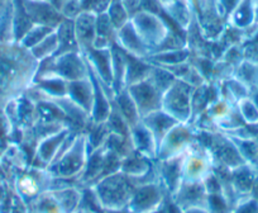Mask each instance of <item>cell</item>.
<instances>
[{"label":"cell","instance_id":"28","mask_svg":"<svg viewBox=\"0 0 258 213\" xmlns=\"http://www.w3.org/2000/svg\"><path fill=\"white\" fill-rule=\"evenodd\" d=\"M14 41L13 31V0H11L0 13V43H12Z\"/></svg>","mask_w":258,"mask_h":213},{"label":"cell","instance_id":"10","mask_svg":"<svg viewBox=\"0 0 258 213\" xmlns=\"http://www.w3.org/2000/svg\"><path fill=\"white\" fill-rule=\"evenodd\" d=\"M168 193L160 179L138 184L128 204L131 213H148L158 209L165 202Z\"/></svg>","mask_w":258,"mask_h":213},{"label":"cell","instance_id":"25","mask_svg":"<svg viewBox=\"0 0 258 213\" xmlns=\"http://www.w3.org/2000/svg\"><path fill=\"white\" fill-rule=\"evenodd\" d=\"M253 0H240L234 11L228 17V24L239 29H247L254 23Z\"/></svg>","mask_w":258,"mask_h":213},{"label":"cell","instance_id":"30","mask_svg":"<svg viewBox=\"0 0 258 213\" xmlns=\"http://www.w3.org/2000/svg\"><path fill=\"white\" fill-rule=\"evenodd\" d=\"M106 13H108L109 18H110L113 26L116 28V31L131 21V16H129L128 11L125 9L121 0H113Z\"/></svg>","mask_w":258,"mask_h":213},{"label":"cell","instance_id":"38","mask_svg":"<svg viewBox=\"0 0 258 213\" xmlns=\"http://www.w3.org/2000/svg\"><path fill=\"white\" fill-rule=\"evenodd\" d=\"M9 2H11V0H0V13H2V12L4 11V8L8 6Z\"/></svg>","mask_w":258,"mask_h":213},{"label":"cell","instance_id":"41","mask_svg":"<svg viewBox=\"0 0 258 213\" xmlns=\"http://www.w3.org/2000/svg\"><path fill=\"white\" fill-rule=\"evenodd\" d=\"M253 3H258V0H253Z\"/></svg>","mask_w":258,"mask_h":213},{"label":"cell","instance_id":"14","mask_svg":"<svg viewBox=\"0 0 258 213\" xmlns=\"http://www.w3.org/2000/svg\"><path fill=\"white\" fill-rule=\"evenodd\" d=\"M22 3L32 22L38 26L56 29L66 19L56 7L44 0H22Z\"/></svg>","mask_w":258,"mask_h":213},{"label":"cell","instance_id":"3","mask_svg":"<svg viewBox=\"0 0 258 213\" xmlns=\"http://www.w3.org/2000/svg\"><path fill=\"white\" fill-rule=\"evenodd\" d=\"M14 192L27 205L44 192L54 189L56 178L46 168L28 165L24 169L13 173L9 179Z\"/></svg>","mask_w":258,"mask_h":213},{"label":"cell","instance_id":"11","mask_svg":"<svg viewBox=\"0 0 258 213\" xmlns=\"http://www.w3.org/2000/svg\"><path fill=\"white\" fill-rule=\"evenodd\" d=\"M125 89L136 103L141 118L162 108L163 91L151 78V75Z\"/></svg>","mask_w":258,"mask_h":213},{"label":"cell","instance_id":"2","mask_svg":"<svg viewBox=\"0 0 258 213\" xmlns=\"http://www.w3.org/2000/svg\"><path fill=\"white\" fill-rule=\"evenodd\" d=\"M90 188L103 209H124L128 207L137 185L132 178L119 170L100 179Z\"/></svg>","mask_w":258,"mask_h":213},{"label":"cell","instance_id":"5","mask_svg":"<svg viewBox=\"0 0 258 213\" xmlns=\"http://www.w3.org/2000/svg\"><path fill=\"white\" fill-rule=\"evenodd\" d=\"M42 74H53L64 80L73 81L89 76V68L81 52H70L41 61L36 76Z\"/></svg>","mask_w":258,"mask_h":213},{"label":"cell","instance_id":"35","mask_svg":"<svg viewBox=\"0 0 258 213\" xmlns=\"http://www.w3.org/2000/svg\"><path fill=\"white\" fill-rule=\"evenodd\" d=\"M182 213H209V212L207 210V208L195 207V208H188V209L182 210Z\"/></svg>","mask_w":258,"mask_h":213},{"label":"cell","instance_id":"34","mask_svg":"<svg viewBox=\"0 0 258 213\" xmlns=\"http://www.w3.org/2000/svg\"><path fill=\"white\" fill-rule=\"evenodd\" d=\"M240 0H218V7H219L220 14L227 19L228 22V17L230 16L233 11L235 9V7L239 4Z\"/></svg>","mask_w":258,"mask_h":213},{"label":"cell","instance_id":"16","mask_svg":"<svg viewBox=\"0 0 258 213\" xmlns=\"http://www.w3.org/2000/svg\"><path fill=\"white\" fill-rule=\"evenodd\" d=\"M116 44L131 55L141 59L147 58L151 54L150 48L138 36L132 21H129L128 23L124 24L121 28L116 31Z\"/></svg>","mask_w":258,"mask_h":213},{"label":"cell","instance_id":"13","mask_svg":"<svg viewBox=\"0 0 258 213\" xmlns=\"http://www.w3.org/2000/svg\"><path fill=\"white\" fill-rule=\"evenodd\" d=\"M170 197L181 210L195 207L207 208V189L204 182L181 180L177 189Z\"/></svg>","mask_w":258,"mask_h":213},{"label":"cell","instance_id":"20","mask_svg":"<svg viewBox=\"0 0 258 213\" xmlns=\"http://www.w3.org/2000/svg\"><path fill=\"white\" fill-rule=\"evenodd\" d=\"M191 54L190 49L187 47L178 49H166V51H157L152 52L145 60L147 63L152 64V65L161 66V68H171V66L180 65V64L190 61Z\"/></svg>","mask_w":258,"mask_h":213},{"label":"cell","instance_id":"8","mask_svg":"<svg viewBox=\"0 0 258 213\" xmlns=\"http://www.w3.org/2000/svg\"><path fill=\"white\" fill-rule=\"evenodd\" d=\"M194 86L182 80H176L162 96V108L166 113L180 123H190L191 121V95Z\"/></svg>","mask_w":258,"mask_h":213},{"label":"cell","instance_id":"7","mask_svg":"<svg viewBox=\"0 0 258 213\" xmlns=\"http://www.w3.org/2000/svg\"><path fill=\"white\" fill-rule=\"evenodd\" d=\"M198 137V130L191 123H177L158 143L156 160H167L185 152Z\"/></svg>","mask_w":258,"mask_h":213},{"label":"cell","instance_id":"4","mask_svg":"<svg viewBox=\"0 0 258 213\" xmlns=\"http://www.w3.org/2000/svg\"><path fill=\"white\" fill-rule=\"evenodd\" d=\"M89 152L90 151H89L85 133H79L70 147L63 151L46 169L56 179L62 180V182L74 180L76 184V179L81 174L88 162Z\"/></svg>","mask_w":258,"mask_h":213},{"label":"cell","instance_id":"29","mask_svg":"<svg viewBox=\"0 0 258 213\" xmlns=\"http://www.w3.org/2000/svg\"><path fill=\"white\" fill-rule=\"evenodd\" d=\"M57 47H58V41H57L56 32L53 31L49 36H47L43 41L39 42L38 44H36L29 51L32 52V55L34 56V59L41 63V61L46 60V59L52 58L56 54Z\"/></svg>","mask_w":258,"mask_h":213},{"label":"cell","instance_id":"27","mask_svg":"<svg viewBox=\"0 0 258 213\" xmlns=\"http://www.w3.org/2000/svg\"><path fill=\"white\" fill-rule=\"evenodd\" d=\"M28 213H64L52 190L42 193L28 204Z\"/></svg>","mask_w":258,"mask_h":213},{"label":"cell","instance_id":"22","mask_svg":"<svg viewBox=\"0 0 258 213\" xmlns=\"http://www.w3.org/2000/svg\"><path fill=\"white\" fill-rule=\"evenodd\" d=\"M111 103H113L114 108L120 113V116L124 118L129 128H132L133 126L137 125L141 121V116L138 113L136 103L133 101L132 96H131L126 89H123L121 91L116 93Z\"/></svg>","mask_w":258,"mask_h":213},{"label":"cell","instance_id":"24","mask_svg":"<svg viewBox=\"0 0 258 213\" xmlns=\"http://www.w3.org/2000/svg\"><path fill=\"white\" fill-rule=\"evenodd\" d=\"M126 54V71H125V88L140 83L143 79L148 78L152 71L153 65L147 63L145 59L133 56L128 52Z\"/></svg>","mask_w":258,"mask_h":213},{"label":"cell","instance_id":"37","mask_svg":"<svg viewBox=\"0 0 258 213\" xmlns=\"http://www.w3.org/2000/svg\"><path fill=\"white\" fill-rule=\"evenodd\" d=\"M253 11H254V24H258V3H254Z\"/></svg>","mask_w":258,"mask_h":213},{"label":"cell","instance_id":"9","mask_svg":"<svg viewBox=\"0 0 258 213\" xmlns=\"http://www.w3.org/2000/svg\"><path fill=\"white\" fill-rule=\"evenodd\" d=\"M214 170V163L205 146L195 141L182 155V180L204 182Z\"/></svg>","mask_w":258,"mask_h":213},{"label":"cell","instance_id":"39","mask_svg":"<svg viewBox=\"0 0 258 213\" xmlns=\"http://www.w3.org/2000/svg\"><path fill=\"white\" fill-rule=\"evenodd\" d=\"M173 2H175V0H160V3H161V4H162V6H163V7L168 6V4L173 3Z\"/></svg>","mask_w":258,"mask_h":213},{"label":"cell","instance_id":"18","mask_svg":"<svg viewBox=\"0 0 258 213\" xmlns=\"http://www.w3.org/2000/svg\"><path fill=\"white\" fill-rule=\"evenodd\" d=\"M129 140L132 143L133 148L137 152L142 153L146 157L151 160H156V153H157V142L155 137L145 126L142 121L133 126L129 132Z\"/></svg>","mask_w":258,"mask_h":213},{"label":"cell","instance_id":"31","mask_svg":"<svg viewBox=\"0 0 258 213\" xmlns=\"http://www.w3.org/2000/svg\"><path fill=\"white\" fill-rule=\"evenodd\" d=\"M53 31L54 29L51 28V27L34 24V26L31 28V31H29L23 38H22V41L19 42V43H21L23 47H26V48L31 49L33 48L36 44H38L39 42L43 41V39L46 38L47 36H49Z\"/></svg>","mask_w":258,"mask_h":213},{"label":"cell","instance_id":"6","mask_svg":"<svg viewBox=\"0 0 258 213\" xmlns=\"http://www.w3.org/2000/svg\"><path fill=\"white\" fill-rule=\"evenodd\" d=\"M131 21H132L138 36L145 42L151 52L156 51L162 44L168 33L173 31L167 19L148 11L138 12L132 17Z\"/></svg>","mask_w":258,"mask_h":213},{"label":"cell","instance_id":"23","mask_svg":"<svg viewBox=\"0 0 258 213\" xmlns=\"http://www.w3.org/2000/svg\"><path fill=\"white\" fill-rule=\"evenodd\" d=\"M116 43V28L111 23L108 13L104 12L96 16V37L95 48H111Z\"/></svg>","mask_w":258,"mask_h":213},{"label":"cell","instance_id":"21","mask_svg":"<svg viewBox=\"0 0 258 213\" xmlns=\"http://www.w3.org/2000/svg\"><path fill=\"white\" fill-rule=\"evenodd\" d=\"M57 41L58 47L53 56L63 55V54H70V52H81L79 47L78 39L75 34V27H74L73 19H64L56 29Z\"/></svg>","mask_w":258,"mask_h":213},{"label":"cell","instance_id":"26","mask_svg":"<svg viewBox=\"0 0 258 213\" xmlns=\"http://www.w3.org/2000/svg\"><path fill=\"white\" fill-rule=\"evenodd\" d=\"M34 23L24 9L22 0H13V31L14 41L21 42L22 38L31 31Z\"/></svg>","mask_w":258,"mask_h":213},{"label":"cell","instance_id":"40","mask_svg":"<svg viewBox=\"0 0 258 213\" xmlns=\"http://www.w3.org/2000/svg\"><path fill=\"white\" fill-rule=\"evenodd\" d=\"M75 213H95L93 210H88V209H83V208H79Z\"/></svg>","mask_w":258,"mask_h":213},{"label":"cell","instance_id":"19","mask_svg":"<svg viewBox=\"0 0 258 213\" xmlns=\"http://www.w3.org/2000/svg\"><path fill=\"white\" fill-rule=\"evenodd\" d=\"M143 123H145L146 127L151 131V133L155 137L156 142H157V147L158 143L161 142L163 137L166 136V133L171 130L175 125H177V121L175 120L173 117H171L168 113H166L163 110H158L155 111L152 113H148L147 116L141 118Z\"/></svg>","mask_w":258,"mask_h":213},{"label":"cell","instance_id":"15","mask_svg":"<svg viewBox=\"0 0 258 213\" xmlns=\"http://www.w3.org/2000/svg\"><path fill=\"white\" fill-rule=\"evenodd\" d=\"M66 95L81 108L86 115L91 116L94 104V83L90 74L89 76L79 80H73L68 83V93Z\"/></svg>","mask_w":258,"mask_h":213},{"label":"cell","instance_id":"33","mask_svg":"<svg viewBox=\"0 0 258 213\" xmlns=\"http://www.w3.org/2000/svg\"><path fill=\"white\" fill-rule=\"evenodd\" d=\"M229 213H258V203L250 197L242 198L229 210Z\"/></svg>","mask_w":258,"mask_h":213},{"label":"cell","instance_id":"12","mask_svg":"<svg viewBox=\"0 0 258 213\" xmlns=\"http://www.w3.org/2000/svg\"><path fill=\"white\" fill-rule=\"evenodd\" d=\"M71 131H73L71 128L63 127L39 141L36 146V150H34L31 165H37V163H39V168L49 167L56 160L64 140L68 138Z\"/></svg>","mask_w":258,"mask_h":213},{"label":"cell","instance_id":"36","mask_svg":"<svg viewBox=\"0 0 258 213\" xmlns=\"http://www.w3.org/2000/svg\"><path fill=\"white\" fill-rule=\"evenodd\" d=\"M44 2H48V3H51L52 6L56 7L59 12H61L62 6H63V3H64V0H44Z\"/></svg>","mask_w":258,"mask_h":213},{"label":"cell","instance_id":"17","mask_svg":"<svg viewBox=\"0 0 258 213\" xmlns=\"http://www.w3.org/2000/svg\"><path fill=\"white\" fill-rule=\"evenodd\" d=\"M96 16L93 12H83L74 19L76 39H78L80 51L94 46L96 37Z\"/></svg>","mask_w":258,"mask_h":213},{"label":"cell","instance_id":"1","mask_svg":"<svg viewBox=\"0 0 258 213\" xmlns=\"http://www.w3.org/2000/svg\"><path fill=\"white\" fill-rule=\"evenodd\" d=\"M38 65L32 52L18 42L0 43V104L31 88Z\"/></svg>","mask_w":258,"mask_h":213},{"label":"cell","instance_id":"32","mask_svg":"<svg viewBox=\"0 0 258 213\" xmlns=\"http://www.w3.org/2000/svg\"><path fill=\"white\" fill-rule=\"evenodd\" d=\"M83 12L81 0H64L63 6L61 8L62 16L66 19H73V21Z\"/></svg>","mask_w":258,"mask_h":213}]
</instances>
